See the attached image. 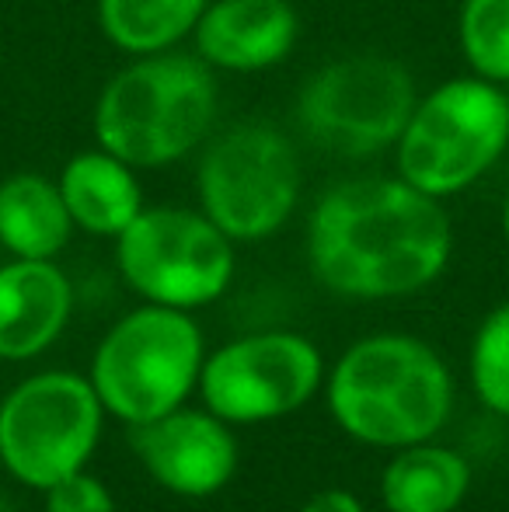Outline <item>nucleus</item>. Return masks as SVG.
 Masks as SVG:
<instances>
[{
	"label": "nucleus",
	"instance_id": "nucleus-1",
	"mask_svg": "<svg viewBox=\"0 0 509 512\" xmlns=\"http://www.w3.org/2000/svg\"><path fill=\"white\" fill-rule=\"evenodd\" d=\"M454 258V223L405 178H346L307 216V265L346 300H401L422 293Z\"/></svg>",
	"mask_w": 509,
	"mask_h": 512
},
{
	"label": "nucleus",
	"instance_id": "nucleus-2",
	"mask_svg": "<svg viewBox=\"0 0 509 512\" xmlns=\"http://www.w3.org/2000/svg\"><path fill=\"white\" fill-rule=\"evenodd\" d=\"M325 401L349 439L401 450L443 432L454 411V377L429 342L381 331L342 352L325 377Z\"/></svg>",
	"mask_w": 509,
	"mask_h": 512
},
{
	"label": "nucleus",
	"instance_id": "nucleus-3",
	"mask_svg": "<svg viewBox=\"0 0 509 512\" xmlns=\"http://www.w3.org/2000/svg\"><path fill=\"white\" fill-rule=\"evenodd\" d=\"M220 112L217 70L196 53L164 49L129 56L105 81L91 112L95 143L136 171H157L199 154Z\"/></svg>",
	"mask_w": 509,
	"mask_h": 512
},
{
	"label": "nucleus",
	"instance_id": "nucleus-4",
	"mask_svg": "<svg viewBox=\"0 0 509 512\" xmlns=\"http://www.w3.org/2000/svg\"><path fill=\"white\" fill-rule=\"evenodd\" d=\"M509 150L506 88L475 74L419 91L394 143V171L433 199H454L482 182Z\"/></svg>",
	"mask_w": 509,
	"mask_h": 512
},
{
	"label": "nucleus",
	"instance_id": "nucleus-5",
	"mask_svg": "<svg viewBox=\"0 0 509 512\" xmlns=\"http://www.w3.org/2000/svg\"><path fill=\"white\" fill-rule=\"evenodd\" d=\"M203 363V328L189 310L140 304L102 335L88 380L105 415L133 429L182 408L199 391Z\"/></svg>",
	"mask_w": 509,
	"mask_h": 512
},
{
	"label": "nucleus",
	"instance_id": "nucleus-6",
	"mask_svg": "<svg viewBox=\"0 0 509 512\" xmlns=\"http://www.w3.org/2000/svg\"><path fill=\"white\" fill-rule=\"evenodd\" d=\"M300 154L276 126L238 122L199 147V209L231 237L252 244L279 234L300 203Z\"/></svg>",
	"mask_w": 509,
	"mask_h": 512
},
{
	"label": "nucleus",
	"instance_id": "nucleus-7",
	"mask_svg": "<svg viewBox=\"0 0 509 512\" xmlns=\"http://www.w3.org/2000/svg\"><path fill=\"white\" fill-rule=\"evenodd\" d=\"M419 102L412 70L384 53H349L328 60L297 95V126L332 157H377L394 150Z\"/></svg>",
	"mask_w": 509,
	"mask_h": 512
},
{
	"label": "nucleus",
	"instance_id": "nucleus-8",
	"mask_svg": "<svg viewBox=\"0 0 509 512\" xmlns=\"http://www.w3.org/2000/svg\"><path fill=\"white\" fill-rule=\"evenodd\" d=\"M105 408L84 373L42 370L0 401V460L25 488L46 492L84 471L102 439Z\"/></svg>",
	"mask_w": 509,
	"mask_h": 512
},
{
	"label": "nucleus",
	"instance_id": "nucleus-9",
	"mask_svg": "<svg viewBox=\"0 0 509 512\" xmlns=\"http://www.w3.org/2000/svg\"><path fill=\"white\" fill-rule=\"evenodd\" d=\"M234 265V241L203 209L143 206L116 237V269L143 304L210 307L231 290Z\"/></svg>",
	"mask_w": 509,
	"mask_h": 512
},
{
	"label": "nucleus",
	"instance_id": "nucleus-10",
	"mask_svg": "<svg viewBox=\"0 0 509 512\" xmlns=\"http://www.w3.org/2000/svg\"><path fill=\"white\" fill-rule=\"evenodd\" d=\"M325 356L300 331H252L206 352L199 398L227 425L297 415L325 391Z\"/></svg>",
	"mask_w": 509,
	"mask_h": 512
},
{
	"label": "nucleus",
	"instance_id": "nucleus-11",
	"mask_svg": "<svg viewBox=\"0 0 509 512\" xmlns=\"http://www.w3.org/2000/svg\"><path fill=\"white\" fill-rule=\"evenodd\" d=\"M234 425L217 418L210 408H175L129 429L140 467L154 485L178 499H210L231 485L238 471V439Z\"/></svg>",
	"mask_w": 509,
	"mask_h": 512
},
{
	"label": "nucleus",
	"instance_id": "nucleus-12",
	"mask_svg": "<svg viewBox=\"0 0 509 512\" xmlns=\"http://www.w3.org/2000/svg\"><path fill=\"white\" fill-rule=\"evenodd\" d=\"M300 14L290 0H210L192 42L196 56L227 74H262L290 60Z\"/></svg>",
	"mask_w": 509,
	"mask_h": 512
},
{
	"label": "nucleus",
	"instance_id": "nucleus-13",
	"mask_svg": "<svg viewBox=\"0 0 509 512\" xmlns=\"http://www.w3.org/2000/svg\"><path fill=\"white\" fill-rule=\"evenodd\" d=\"M74 314V283L56 258L0 265V359L28 363L60 342Z\"/></svg>",
	"mask_w": 509,
	"mask_h": 512
},
{
	"label": "nucleus",
	"instance_id": "nucleus-14",
	"mask_svg": "<svg viewBox=\"0 0 509 512\" xmlns=\"http://www.w3.org/2000/svg\"><path fill=\"white\" fill-rule=\"evenodd\" d=\"M56 185H60L74 227L91 237L116 241L147 206L140 171L98 143L70 157L60 168Z\"/></svg>",
	"mask_w": 509,
	"mask_h": 512
},
{
	"label": "nucleus",
	"instance_id": "nucleus-15",
	"mask_svg": "<svg viewBox=\"0 0 509 512\" xmlns=\"http://www.w3.org/2000/svg\"><path fill=\"white\" fill-rule=\"evenodd\" d=\"M468 492V457L436 439L391 450L381 471V502L387 512H457Z\"/></svg>",
	"mask_w": 509,
	"mask_h": 512
},
{
	"label": "nucleus",
	"instance_id": "nucleus-16",
	"mask_svg": "<svg viewBox=\"0 0 509 512\" xmlns=\"http://www.w3.org/2000/svg\"><path fill=\"white\" fill-rule=\"evenodd\" d=\"M74 230L56 178L14 171L0 182V248L11 258H56Z\"/></svg>",
	"mask_w": 509,
	"mask_h": 512
},
{
	"label": "nucleus",
	"instance_id": "nucleus-17",
	"mask_svg": "<svg viewBox=\"0 0 509 512\" xmlns=\"http://www.w3.org/2000/svg\"><path fill=\"white\" fill-rule=\"evenodd\" d=\"M210 0H95L105 42L126 56L178 49L192 39Z\"/></svg>",
	"mask_w": 509,
	"mask_h": 512
},
{
	"label": "nucleus",
	"instance_id": "nucleus-18",
	"mask_svg": "<svg viewBox=\"0 0 509 512\" xmlns=\"http://www.w3.org/2000/svg\"><path fill=\"white\" fill-rule=\"evenodd\" d=\"M457 46L468 74L509 88V0H461Z\"/></svg>",
	"mask_w": 509,
	"mask_h": 512
},
{
	"label": "nucleus",
	"instance_id": "nucleus-19",
	"mask_svg": "<svg viewBox=\"0 0 509 512\" xmlns=\"http://www.w3.org/2000/svg\"><path fill=\"white\" fill-rule=\"evenodd\" d=\"M468 373L478 401L496 415L509 418V300L492 307L475 328Z\"/></svg>",
	"mask_w": 509,
	"mask_h": 512
},
{
	"label": "nucleus",
	"instance_id": "nucleus-20",
	"mask_svg": "<svg viewBox=\"0 0 509 512\" xmlns=\"http://www.w3.org/2000/svg\"><path fill=\"white\" fill-rule=\"evenodd\" d=\"M42 512H119L109 485L84 467L42 492Z\"/></svg>",
	"mask_w": 509,
	"mask_h": 512
},
{
	"label": "nucleus",
	"instance_id": "nucleus-21",
	"mask_svg": "<svg viewBox=\"0 0 509 512\" xmlns=\"http://www.w3.org/2000/svg\"><path fill=\"white\" fill-rule=\"evenodd\" d=\"M300 512H367L363 499L349 488H325V492H314L311 499L300 506Z\"/></svg>",
	"mask_w": 509,
	"mask_h": 512
},
{
	"label": "nucleus",
	"instance_id": "nucleus-22",
	"mask_svg": "<svg viewBox=\"0 0 509 512\" xmlns=\"http://www.w3.org/2000/svg\"><path fill=\"white\" fill-rule=\"evenodd\" d=\"M499 227H503V237H506V244H509V192H506V199H503V213H499Z\"/></svg>",
	"mask_w": 509,
	"mask_h": 512
},
{
	"label": "nucleus",
	"instance_id": "nucleus-23",
	"mask_svg": "<svg viewBox=\"0 0 509 512\" xmlns=\"http://www.w3.org/2000/svg\"><path fill=\"white\" fill-rule=\"evenodd\" d=\"M0 512H11V506H7V502H0Z\"/></svg>",
	"mask_w": 509,
	"mask_h": 512
},
{
	"label": "nucleus",
	"instance_id": "nucleus-24",
	"mask_svg": "<svg viewBox=\"0 0 509 512\" xmlns=\"http://www.w3.org/2000/svg\"><path fill=\"white\" fill-rule=\"evenodd\" d=\"M0 474H4V460H0Z\"/></svg>",
	"mask_w": 509,
	"mask_h": 512
},
{
	"label": "nucleus",
	"instance_id": "nucleus-25",
	"mask_svg": "<svg viewBox=\"0 0 509 512\" xmlns=\"http://www.w3.org/2000/svg\"><path fill=\"white\" fill-rule=\"evenodd\" d=\"M506 95H509V88H506Z\"/></svg>",
	"mask_w": 509,
	"mask_h": 512
}]
</instances>
